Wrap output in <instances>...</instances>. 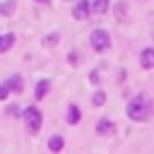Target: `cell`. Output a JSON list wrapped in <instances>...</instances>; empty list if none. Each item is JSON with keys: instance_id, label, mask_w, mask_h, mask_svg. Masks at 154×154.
I'll list each match as a JSON object with an SVG mask.
<instances>
[{"instance_id": "4", "label": "cell", "mask_w": 154, "mask_h": 154, "mask_svg": "<svg viewBox=\"0 0 154 154\" xmlns=\"http://www.w3.org/2000/svg\"><path fill=\"white\" fill-rule=\"evenodd\" d=\"M89 12H91V2H87V0H79V2L75 5V10H72L75 19H87Z\"/></svg>"}, {"instance_id": "18", "label": "cell", "mask_w": 154, "mask_h": 154, "mask_svg": "<svg viewBox=\"0 0 154 154\" xmlns=\"http://www.w3.org/2000/svg\"><path fill=\"white\" fill-rule=\"evenodd\" d=\"M116 12H118V17H123V12H125V5H123V2H120V5H118V10H116Z\"/></svg>"}, {"instance_id": "11", "label": "cell", "mask_w": 154, "mask_h": 154, "mask_svg": "<svg viewBox=\"0 0 154 154\" xmlns=\"http://www.w3.org/2000/svg\"><path fill=\"white\" fill-rule=\"evenodd\" d=\"M46 91H48V79H41V82L36 84V99H43Z\"/></svg>"}, {"instance_id": "9", "label": "cell", "mask_w": 154, "mask_h": 154, "mask_svg": "<svg viewBox=\"0 0 154 154\" xmlns=\"http://www.w3.org/2000/svg\"><path fill=\"white\" fill-rule=\"evenodd\" d=\"M63 144H65V142H63V137H60V135H53V137L48 140V149H51V152H60V149H63Z\"/></svg>"}, {"instance_id": "14", "label": "cell", "mask_w": 154, "mask_h": 154, "mask_svg": "<svg viewBox=\"0 0 154 154\" xmlns=\"http://www.w3.org/2000/svg\"><path fill=\"white\" fill-rule=\"evenodd\" d=\"M91 101H94V103H96V106H101V103H103V101H106V94H103V91H96V94H94V99H91Z\"/></svg>"}, {"instance_id": "7", "label": "cell", "mask_w": 154, "mask_h": 154, "mask_svg": "<svg viewBox=\"0 0 154 154\" xmlns=\"http://www.w3.org/2000/svg\"><path fill=\"white\" fill-rule=\"evenodd\" d=\"M14 46V34H2L0 36V53L2 51H10Z\"/></svg>"}, {"instance_id": "16", "label": "cell", "mask_w": 154, "mask_h": 154, "mask_svg": "<svg viewBox=\"0 0 154 154\" xmlns=\"http://www.w3.org/2000/svg\"><path fill=\"white\" fill-rule=\"evenodd\" d=\"M7 94H10V89H7L5 84H0V101H2V99H7Z\"/></svg>"}, {"instance_id": "10", "label": "cell", "mask_w": 154, "mask_h": 154, "mask_svg": "<svg viewBox=\"0 0 154 154\" xmlns=\"http://www.w3.org/2000/svg\"><path fill=\"white\" fill-rule=\"evenodd\" d=\"M106 10H108V0H94V2H91V12L103 14Z\"/></svg>"}, {"instance_id": "2", "label": "cell", "mask_w": 154, "mask_h": 154, "mask_svg": "<svg viewBox=\"0 0 154 154\" xmlns=\"http://www.w3.org/2000/svg\"><path fill=\"white\" fill-rule=\"evenodd\" d=\"M89 43H91L94 51H106L111 46V36H108L106 29H94L91 36H89Z\"/></svg>"}, {"instance_id": "1", "label": "cell", "mask_w": 154, "mask_h": 154, "mask_svg": "<svg viewBox=\"0 0 154 154\" xmlns=\"http://www.w3.org/2000/svg\"><path fill=\"white\" fill-rule=\"evenodd\" d=\"M149 113H152V103H149L144 96L130 99V103H128V116H130L132 120H147Z\"/></svg>"}, {"instance_id": "15", "label": "cell", "mask_w": 154, "mask_h": 154, "mask_svg": "<svg viewBox=\"0 0 154 154\" xmlns=\"http://www.w3.org/2000/svg\"><path fill=\"white\" fill-rule=\"evenodd\" d=\"M0 12H2V14H10V12H14V2H5V5L0 7Z\"/></svg>"}, {"instance_id": "20", "label": "cell", "mask_w": 154, "mask_h": 154, "mask_svg": "<svg viewBox=\"0 0 154 154\" xmlns=\"http://www.w3.org/2000/svg\"><path fill=\"white\" fill-rule=\"evenodd\" d=\"M38 2H43V0H38Z\"/></svg>"}, {"instance_id": "6", "label": "cell", "mask_w": 154, "mask_h": 154, "mask_svg": "<svg viewBox=\"0 0 154 154\" xmlns=\"http://www.w3.org/2000/svg\"><path fill=\"white\" fill-rule=\"evenodd\" d=\"M96 132H99V135H111V132H113V123L106 120V118H101V120L96 123Z\"/></svg>"}, {"instance_id": "8", "label": "cell", "mask_w": 154, "mask_h": 154, "mask_svg": "<svg viewBox=\"0 0 154 154\" xmlns=\"http://www.w3.org/2000/svg\"><path fill=\"white\" fill-rule=\"evenodd\" d=\"M5 87H7L10 91H19V89H22V77H19V75H12V77L5 82Z\"/></svg>"}, {"instance_id": "3", "label": "cell", "mask_w": 154, "mask_h": 154, "mask_svg": "<svg viewBox=\"0 0 154 154\" xmlns=\"http://www.w3.org/2000/svg\"><path fill=\"white\" fill-rule=\"evenodd\" d=\"M24 120H26L29 132H38V130H41V111H38L36 106H29V108L24 111Z\"/></svg>"}, {"instance_id": "13", "label": "cell", "mask_w": 154, "mask_h": 154, "mask_svg": "<svg viewBox=\"0 0 154 154\" xmlns=\"http://www.w3.org/2000/svg\"><path fill=\"white\" fill-rule=\"evenodd\" d=\"M55 43H58V34H51L43 38V46H55Z\"/></svg>"}, {"instance_id": "17", "label": "cell", "mask_w": 154, "mask_h": 154, "mask_svg": "<svg viewBox=\"0 0 154 154\" xmlns=\"http://www.w3.org/2000/svg\"><path fill=\"white\" fill-rule=\"evenodd\" d=\"M14 113H19V108L17 106H7V116H14Z\"/></svg>"}, {"instance_id": "5", "label": "cell", "mask_w": 154, "mask_h": 154, "mask_svg": "<svg viewBox=\"0 0 154 154\" xmlns=\"http://www.w3.org/2000/svg\"><path fill=\"white\" fill-rule=\"evenodd\" d=\"M140 63H142V67H154V48H144Z\"/></svg>"}, {"instance_id": "19", "label": "cell", "mask_w": 154, "mask_h": 154, "mask_svg": "<svg viewBox=\"0 0 154 154\" xmlns=\"http://www.w3.org/2000/svg\"><path fill=\"white\" fill-rule=\"evenodd\" d=\"M89 79H91V82H94V84H96V82H99V79H101V77H99V72H91V77H89Z\"/></svg>"}, {"instance_id": "12", "label": "cell", "mask_w": 154, "mask_h": 154, "mask_svg": "<svg viewBox=\"0 0 154 154\" xmlns=\"http://www.w3.org/2000/svg\"><path fill=\"white\" fill-rule=\"evenodd\" d=\"M67 120H70V123H77V120H79V108H77V106H70V108H67Z\"/></svg>"}]
</instances>
